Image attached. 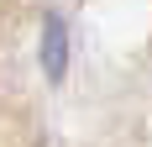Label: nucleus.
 I'll return each instance as SVG.
<instances>
[{
	"label": "nucleus",
	"instance_id": "1",
	"mask_svg": "<svg viewBox=\"0 0 152 147\" xmlns=\"http://www.w3.org/2000/svg\"><path fill=\"white\" fill-rule=\"evenodd\" d=\"M42 68L47 79H63V21H53V16L42 26Z\"/></svg>",
	"mask_w": 152,
	"mask_h": 147
}]
</instances>
